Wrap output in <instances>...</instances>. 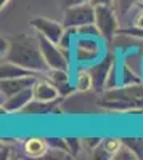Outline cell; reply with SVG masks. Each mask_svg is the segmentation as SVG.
<instances>
[{"mask_svg": "<svg viewBox=\"0 0 143 160\" xmlns=\"http://www.w3.org/2000/svg\"><path fill=\"white\" fill-rule=\"evenodd\" d=\"M3 59L16 62L35 74H45L50 69L44 59L39 35L32 34H19L8 38V50Z\"/></svg>", "mask_w": 143, "mask_h": 160, "instance_id": "1", "label": "cell"}, {"mask_svg": "<svg viewBox=\"0 0 143 160\" xmlns=\"http://www.w3.org/2000/svg\"><path fill=\"white\" fill-rule=\"evenodd\" d=\"M100 106L114 111H135L143 109V85H121L105 90Z\"/></svg>", "mask_w": 143, "mask_h": 160, "instance_id": "2", "label": "cell"}, {"mask_svg": "<svg viewBox=\"0 0 143 160\" xmlns=\"http://www.w3.org/2000/svg\"><path fill=\"white\" fill-rule=\"evenodd\" d=\"M101 37H87V35H79V38L74 40V59L79 64H93L103 58V43Z\"/></svg>", "mask_w": 143, "mask_h": 160, "instance_id": "3", "label": "cell"}, {"mask_svg": "<svg viewBox=\"0 0 143 160\" xmlns=\"http://www.w3.org/2000/svg\"><path fill=\"white\" fill-rule=\"evenodd\" d=\"M61 22L66 29H79L82 26L93 24L95 22V7L90 2H85V3L64 8Z\"/></svg>", "mask_w": 143, "mask_h": 160, "instance_id": "4", "label": "cell"}, {"mask_svg": "<svg viewBox=\"0 0 143 160\" xmlns=\"http://www.w3.org/2000/svg\"><path fill=\"white\" fill-rule=\"evenodd\" d=\"M118 16L119 15L114 7H109V5L95 7V24L103 40H111L114 34L119 32Z\"/></svg>", "mask_w": 143, "mask_h": 160, "instance_id": "5", "label": "cell"}, {"mask_svg": "<svg viewBox=\"0 0 143 160\" xmlns=\"http://www.w3.org/2000/svg\"><path fill=\"white\" fill-rule=\"evenodd\" d=\"M39 40H40V48H42V55L50 69H64L69 71V58L63 53L58 43L51 42L47 37L39 34Z\"/></svg>", "mask_w": 143, "mask_h": 160, "instance_id": "6", "label": "cell"}, {"mask_svg": "<svg viewBox=\"0 0 143 160\" xmlns=\"http://www.w3.org/2000/svg\"><path fill=\"white\" fill-rule=\"evenodd\" d=\"M31 26L37 31V34H40L44 37H47L51 42L58 43L66 28L63 26V22L53 21V19H48V18H34L31 21Z\"/></svg>", "mask_w": 143, "mask_h": 160, "instance_id": "7", "label": "cell"}, {"mask_svg": "<svg viewBox=\"0 0 143 160\" xmlns=\"http://www.w3.org/2000/svg\"><path fill=\"white\" fill-rule=\"evenodd\" d=\"M113 64H114V61L111 58H101L100 61L87 66L90 75H92V82H93L95 90H105L106 80H108V75H109Z\"/></svg>", "mask_w": 143, "mask_h": 160, "instance_id": "8", "label": "cell"}, {"mask_svg": "<svg viewBox=\"0 0 143 160\" xmlns=\"http://www.w3.org/2000/svg\"><path fill=\"white\" fill-rule=\"evenodd\" d=\"M37 82V75H28V77H16V78H2L0 82V91H2V99L13 96L16 93L34 87Z\"/></svg>", "mask_w": 143, "mask_h": 160, "instance_id": "9", "label": "cell"}, {"mask_svg": "<svg viewBox=\"0 0 143 160\" xmlns=\"http://www.w3.org/2000/svg\"><path fill=\"white\" fill-rule=\"evenodd\" d=\"M32 99H34V90L31 87V88H26V90L16 93L13 96L2 99V111L3 112H23L24 108Z\"/></svg>", "mask_w": 143, "mask_h": 160, "instance_id": "10", "label": "cell"}, {"mask_svg": "<svg viewBox=\"0 0 143 160\" xmlns=\"http://www.w3.org/2000/svg\"><path fill=\"white\" fill-rule=\"evenodd\" d=\"M32 90H34V99H39V101L53 102L60 96V90L50 80H37Z\"/></svg>", "mask_w": 143, "mask_h": 160, "instance_id": "11", "label": "cell"}, {"mask_svg": "<svg viewBox=\"0 0 143 160\" xmlns=\"http://www.w3.org/2000/svg\"><path fill=\"white\" fill-rule=\"evenodd\" d=\"M48 141L44 139V138H28L24 141V154L28 157H32V158H39V157H44L48 151Z\"/></svg>", "mask_w": 143, "mask_h": 160, "instance_id": "12", "label": "cell"}, {"mask_svg": "<svg viewBox=\"0 0 143 160\" xmlns=\"http://www.w3.org/2000/svg\"><path fill=\"white\" fill-rule=\"evenodd\" d=\"M28 75H37V74L8 59L2 61V66H0V77L2 78H16V77H28Z\"/></svg>", "mask_w": 143, "mask_h": 160, "instance_id": "13", "label": "cell"}, {"mask_svg": "<svg viewBox=\"0 0 143 160\" xmlns=\"http://www.w3.org/2000/svg\"><path fill=\"white\" fill-rule=\"evenodd\" d=\"M45 75H47V80H50V82L60 90V93L66 95V90H64V88H69V71H64V69H48L45 72Z\"/></svg>", "mask_w": 143, "mask_h": 160, "instance_id": "14", "label": "cell"}, {"mask_svg": "<svg viewBox=\"0 0 143 160\" xmlns=\"http://www.w3.org/2000/svg\"><path fill=\"white\" fill-rule=\"evenodd\" d=\"M74 88H76L77 91H88L90 88H93L92 75H90V72H88V69H87V68H82V69L77 71Z\"/></svg>", "mask_w": 143, "mask_h": 160, "instance_id": "15", "label": "cell"}, {"mask_svg": "<svg viewBox=\"0 0 143 160\" xmlns=\"http://www.w3.org/2000/svg\"><path fill=\"white\" fill-rule=\"evenodd\" d=\"M50 109H51V102L32 99V101L24 108V112H29V114H45V112H48Z\"/></svg>", "mask_w": 143, "mask_h": 160, "instance_id": "16", "label": "cell"}, {"mask_svg": "<svg viewBox=\"0 0 143 160\" xmlns=\"http://www.w3.org/2000/svg\"><path fill=\"white\" fill-rule=\"evenodd\" d=\"M122 141L121 139H106L105 142H103V149H105V152L109 155V157H114L116 154L119 152V149L122 148Z\"/></svg>", "mask_w": 143, "mask_h": 160, "instance_id": "17", "label": "cell"}, {"mask_svg": "<svg viewBox=\"0 0 143 160\" xmlns=\"http://www.w3.org/2000/svg\"><path fill=\"white\" fill-rule=\"evenodd\" d=\"M135 2L137 0H114V8H116V11H118V15L122 16L135 5Z\"/></svg>", "mask_w": 143, "mask_h": 160, "instance_id": "18", "label": "cell"}, {"mask_svg": "<svg viewBox=\"0 0 143 160\" xmlns=\"http://www.w3.org/2000/svg\"><path fill=\"white\" fill-rule=\"evenodd\" d=\"M77 35H87V37H101L100 35V31L97 28V24H87V26H82V28L77 29Z\"/></svg>", "mask_w": 143, "mask_h": 160, "instance_id": "19", "label": "cell"}, {"mask_svg": "<svg viewBox=\"0 0 143 160\" xmlns=\"http://www.w3.org/2000/svg\"><path fill=\"white\" fill-rule=\"evenodd\" d=\"M119 78H118V68H116V62L113 64V68L109 71V75H108V80H106V87L105 90L108 88H114V87H119Z\"/></svg>", "mask_w": 143, "mask_h": 160, "instance_id": "20", "label": "cell"}, {"mask_svg": "<svg viewBox=\"0 0 143 160\" xmlns=\"http://www.w3.org/2000/svg\"><path fill=\"white\" fill-rule=\"evenodd\" d=\"M85 2H90V0H61V3H63L64 8L72 7V5H79V3H85Z\"/></svg>", "mask_w": 143, "mask_h": 160, "instance_id": "21", "label": "cell"}, {"mask_svg": "<svg viewBox=\"0 0 143 160\" xmlns=\"http://www.w3.org/2000/svg\"><path fill=\"white\" fill-rule=\"evenodd\" d=\"M90 3L93 7H100V5H109L114 7V0H90Z\"/></svg>", "mask_w": 143, "mask_h": 160, "instance_id": "22", "label": "cell"}, {"mask_svg": "<svg viewBox=\"0 0 143 160\" xmlns=\"http://www.w3.org/2000/svg\"><path fill=\"white\" fill-rule=\"evenodd\" d=\"M8 2H10V0H0V5H2V7H5Z\"/></svg>", "mask_w": 143, "mask_h": 160, "instance_id": "23", "label": "cell"}, {"mask_svg": "<svg viewBox=\"0 0 143 160\" xmlns=\"http://www.w3.org/2000/svg\"><path fill=\"white\" fill-rule=\"evenodd\" d=\"M138 7H140V8H143V3H138Z\"/></svg>", "mask_w": 143, "mask_h": 160, "instance_id": "24", "label": "cell"}]
</instances>
